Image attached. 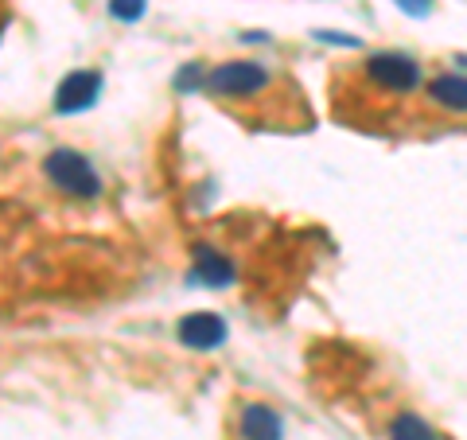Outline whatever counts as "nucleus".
Returning <instances> with one entry per match:
<instances>
[{"instance_id": "obj_1", "label": "nucleus", "mask_w": 467, "mask_h": 440, "mask_svg": "<svg viewBox=\"0 0 467 440\" xmlns=\"http://www.w3.org/2000/svg\"><path fill=\"white\" fill-rule=\"evenodd\" d=\"M43 172H47V180L63 195H75V199H98L101 195V175L94 172L90 160L75 149H55L47 160H43Z\"/></svg>"}, {"instance_id": "obj_6", "label": "nucleus", "mask_w": 467, "mask_h": 440, "mask_svg": "<svg viewBox=\"0 0 467 440\" xmlns=\"http://www.w3.org/2000/svg\"><path fill=\"white\" fill-rule=\"evenodd\" d=\"M234 281V261L226 254H218L214 246H195V269H192V285H211V288H226Z\"/></svg>"}, {"instance_id": "obj_2", "label": "nucleus", "mask_w": 467, "mask_h": 440, "mask_svg": "<svg viewBox=\"0 0 467 440\" xmlns=\"http://www.w3.org/2000/svg\"><path fill=\"white\" fill-rule=\"evenodd\" d=\"M269 86V70L250 63V58H234V63L214 67L207 75V90L214 98H254Z\"/></svg>"}, {"instance_id": "obj_9", "label": "nucleus", "mask_w": 467, "mask_h": 440, "mask_svg": "<svg viewBox=\"0 0 467 440\" xmlns=\"http://www.w3.org/2000/svg\"><path fill=\"white\" fill-rule=\"evenodd\" d=\"M389 436H393V440H436V436H432V429H429V424L420 421L417 414H401L398 421H393Z\"/></svg>"}, {"instance_id": "obj_8", "label": "nucleus", "mask_w": 467, "mask_h": 440, "mask_svg": "<svg viewBox=\"0 0 467 440\" xmlns=\"http://www.w3.org/2000/svg\"><path fill=\"white\" fill-rule=\"evenodd\" d=\"M429 101L448 113H467V79L463 75H441L429 82Z\"/></svg>"}, {"instance_id": "obj_5", "label": "nucleus", "mask_w": 467, "mask_h": 440, "mask_svg": "<svg viewBox=\"0 0 467 440\" xmlns=\"http://www.w3.org/2000/svg\"><path fill=\"white\" fill-rule=\"evenodd\" d=\"M183 347L192 351H214L226 343V320L214 316V312H192L180 320V328H175Z\"/></svg>"}, {"instance_id": "obj_12", "label": "nucleus", "mask_w": 467, "mask_h": 440, "mask_svg": "<svg viewBox=\"0 0 467 440\" xmlns=\"http://www.w3.org/2000/svg\"><path fill=\"white\" fill-rule=\"evenodd\" d=\"M393 5H398L405 16H429L432 12V0H393Z\"/></svg>"}, {"instance_id": "obj_10", "label": "nucleus", "mask_w": 467, "mask_h": 440, "mask_svg": "<svg viewBox=\"0 0 467 440\" xmlns=\"http://www.w3.org/2000/svg\"><path fill=\"white\" fill-rule=\"evenodd\" d=\"M109 16L121 20V24H137L144 16V8H149V0H109Z\"/></svg>"}, {"instance_id": "obj_13", "label": "nucleus", "mask_w": 467, "mask_h": 440, "mask_svg": "<svg viewBox=\"0 0 467 440\" xmlns=\"http://www.w3.org/2000/svg\"><path fill=\"white\" fill-rule=\"evenodd\" d=\"M316 39H324V43H339V47H358V39H355V36H335V32H316Z\"/></svg>"}, {"instance_id": "obj_7", "label": "nucleus", "mask_w": 467, "mask_h": 440, "mask_svg": "<svg viewBox=\"0 0 467 440\" xmlns=\"http://www.w3.org/2000/svg\"><path fill=\"white\" fill-rule=\"evenodd\" d=\"M238 433H242V440H281L285 424H281V417H276L269 405L250 402L242 409V417H238Z\"/></svg>"}, {"instance_id": "obj_3", "label": "nucleus", "mask_w": 467, "mask_h": 440, "mask_svg": "<svg viewBox=\"0 0 467 440\" xmlns=\"http://www.w3.org/2000/svg\"><path fill=\"white\" fill-rule=\"evenodd\" d=\"M367 75L389 94H413L420 86V67L401 51H378L367 58Z\"/></svg>"}, {"instance_id": "obj_11", "label": "nucleus", "mask_w": 467, "mask_h": 440, "mask_svg": "<svg viewBox=\"0 0 467 440\" xmlns=\"http://www.w3.org/2000/svg\"><path fill=\"white\" fill-rule=\"evenodd\" d=\"M202 82H207V79H202V63H187L180 75H175V90H180V94H195V90H202Z\"/></svg>"}, {"instance_id": "obj_4", "label": "nucleus", "mask_w": 467, "mask_h": 440, "mask_svg": "<svg viewBox=\"0 0 467 440\" xmlns=\"http://www.w3.org/2000/svg\"><path fill=\"white\" fill-rule=\"evenodd\" d=\"M101 94L98 70H70V75L55 86V113H82L90 110Z\"/></svg>"}]
</instances>
